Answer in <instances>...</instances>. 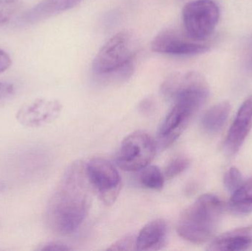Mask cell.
<instances>
[{
	"mask_svg": "<svg viewBox=\"0 0 252 251\" xmlns=\"http://www.w3.org/2000/svg\"><path fill=\"white\" fill-rule=\"evenodd\" d=\"M22 6V0H0V26L11 20Z\"/></svg>",
	"mask_w": 252,
	"mask_h": 251,
	"instance_id": "obj_17",
	"label": "cell"
},
{
	"mask_svg": "<svg viewBox=\"0 0 252 251\" xmlns=\"http://www.w3.org/2000/svg\"><path fill=\"white\" fill-rule=\"evenodd\" d=\"M83 0H43L28 10L22 20L27 24H34L49 19L62 12L73 8Z\"/></svg>",
	"mask_w": 252,
	"mask_h": 251,
	"instance_id": "obj_13",
	"label": "cell"
},
{
	"mask_svg": "<svg viewBox=\"0 0 252 251\" xmlns=\"http://www.w3.org/2000/svg\"><path fill=\"white\" fill-rule=\"evenodd\" d=\"M231 106L228 102H221L210 108L202 117L203 128L210 134H217L221 131L230 113Z\"/></svg>",
	"mask_w": 252,
	"mask_h": 251,
	"instance_id": "obj_14",
	"label": "cell"
},
{
	"mask_svg": "<svg viewBox=\"0 0 252 251\" xmlns=\"http://www.w3.org/2000/svg\"><path fill=\"white\" fill-rule=\"evenodd\" d=\"M62 109V104L58 100L37 98L18 110L16 120L27 128H38L54 121Z\"/></svg>",
	"mask_w": 252,
	"mask_h": 251,
	"instance_id": "obj_9",
	"label": "cell"
},
{
	"mask_svg": "<svg viewBox=\"0 0 252 251\" xmlns=\"http://www.w3.org/2000/svg\"><path fill=\"white\" fill-rule=\"evenodd\" d=\"M252 248V225L235 228L215 239L207 250L210 251H241Z\"/></svg>",
	"mask_w": 252,
	"mask_h": 251,
	"instance_id": "obj_11",
	"label": "cell"
},
{
	"mask_svg": "<svg viewBox=\"0 0 252 251\" xmlns=\"http://www.w3.org/2000/svg\"><path fill=\"white\" fill-rule=\"evenodd\" d=\"M233 213L246 215L252 212V177L244 181L241 187L232 193L229 203Z\"/></svg>",
	"mask_w": 252,
	"mask_h": 251,
	"instance_id": "obj_15",
	"label": "cell"
},
{
	"mask_svg": "<svg viewBox=\"0 0 252 251\" xmlns=\"http://www.w3.org/2000/svg\"><path fill=\"white\" fill-rule=\"evenodd\" d=\"M223 182L228 191L232 193V194L235 193L244 183L239 169L236 167H231L225 174Z\"/></svg>",
	"mask_w": 252,
	"mask_h": 251,
	"instance_id": "obj_19",
	"label": "cell"
},
{
	"mask_svg": "<svg viewBox=\"0 0 252 251\" xmlns=\"http://www.w3.org/2000/svg\"><path fill=\"white\" fill-rule=\"evenodd\" d=\"M182 17L187 35L194 41H203L216 29L220 10L213 0H195L185 6Z\"/></svg>",
	"mask_w": 252,
	"mask_h": 251,
	"instance_id": "obj_5",
	"label": "cell"
},
{
	"mask_svg": "<svg viewBox=\"0 0 252 251\" xmlns=\"http://www.w3.org/2000/svg\"><path fill=\"white\" fill-rule=\"evenodd\" d=\"M153 103L149 100H145L143 103L141 104V110L145 112H149L152 110Z\"/></svg>",
	"mask_w": 252,
	"mask_h": 251,
	"instance_id": "obj_24",
	"label": "cell"
},
{
	"mask_svg": "<svg viewBox=\"0 0 252 251\" xmlns=\"http://www.w3.org/2000/svg\"><path fill=\"white\" fill-rule=\"evenodd\" d=\"M37 250L38 251H70V248L68 247L66 245L59 242H49L44 243L39 246Z\"/></svg>",
	"mask_w": 252,
	"mask_h": 251,
	"instance_id": "obj_21",
	"label": "cell"
},
{
	"mask_svg": "<svg viewBox=\"0 0 252 251\" xmlns=\"http://www.w3.org/2000/svg\"><path fill=\"white\" fill-rule=\"evenodd\" d=\"M139 181L145 188L160 190L164 186V175L157 166H147L141 169Z\"/></svg>",
	"mask_w": 252,
	"mask_h": 251,
	"instance_id": "obj_16",
	"label": "cell"
},
{
	"mask_svg": "<svg viewBox=\"0 0 252 251\" xmlns=\"http://www.w3.org/2000/svg\"><path fill=\"white\" fill-rule=\"evenodd\" d=\"M190 165V161L185 156L173 158L164 169V178L171 179L186 170Z\"/></svg>",
	"mask_w": 252,
	"mask_h": 251,
	"instance_id": "obj_18",
	"label": "cell"
},
{
	"mask_svg": "<svg viewBox=\"0 0 252 251\" xmlns=\"http://www.w3.org/2000/svg\"><path fill=\"white\" fill-rule=\"evenodd\" d=\"M252 128V95L247 97L237 113L224 141V150L229 155L239 151Z\"/></svg>",
	"mask_w": 252,
	"mask_h": 251,
	"instance_id": "obj_10",
	"label": "cell"
},
{
	"mask_svg": "<svg viewBox=\"0 0 252 251\" xmlns=\"http://www.w3.org/2000/svg\"><path fill=\"white\" fill-rule=\"evenodd\" d=\"M12 64V60L9 55L0 49V73L5 72Z\"/></svg>",
	"mask_w": 252,
	"mask_h": 251,
	"instance_id": "obj_23",
	"label": "cell"
},
{
	"mask_svg": "<svg viewBox=\"0 0 252 251\" xmlns=\"http://www.w3.org/2000/svg\"><path fill=\"white\" fill-rule=\"evenodd\" d=\"M92 188L106 205L115 203L121 188V178L115 166L106 159L96 157L86 164Z\"/></svg>",
	"mask_w": 252,
	"mask_h": 251,
	"instance_id": "obj_7",
	"label": "cell"
},
{
	"mask_svg": "<svg viewBox=\"0 0 252 251\" xmlns=\"http://www.w3.org/2000/svg\"><path fill=\"white\" fill-rule=\"evenodd\" d=\"M250 69H252V60H251V62H250Z\"/></svg>",
	"mask_w": 252,
	"mask_h": 251,
	"instance_id": "obj_25",
	"label": "cell"
},
{
	"mask_svg": "<svg viewBox=\"0 0 252 251\" xmlns=\"http://www.w3.org/2000/svg\"><path fill=\"white\" fill-rule=\"evenodd\" d=\"M93 72L101 84L122 82L131 76L133 44L128 32H118L103 46L93 61Z\"/></svg>",
	"mask_w": 252,
	"mask_h": 251,
	"instance_id": "obj_3",
	"label": "cell"
},
{
	"mask_svg": "<svg viewBox=\"0 0 252 251\" xmlns=\"http://www.w3.org/2000/svg\"><path fill=\"white\" fill-rule=\"evenodd\" d=\"M222 215L221 201L213 195H203L182 214L178 223V234L189 243L202 244L213 237Z\"/></svg>",
	"mask_w": 252,
	"mask_h": 251,
	"instance_id": "obj_4",
	"label": "cell"
},
{
	"mask_svg": "<svg viewBox=\"0 0 252 251\" xmlns=\"http://www.w3.org/2000/svg\"><path fill=\"white\" fill-rule=\"evenodd\" d=\"M151 49L156 53L180 56H196L209 50L207 46L189 41L173 29L161 31L153 40Z\"/></svg>",
	"mask_w": 252,
	"mask_h": 251,
	"instance_id": "obj_8",
	"label": "cell"
},
{
	"mask_svg": "<svg viewBox=\"0 0 252 251\" xmlns=\"http://www.w3.org/2000/svg\"><path fill=\"white\" fill-rule=\"evenodd\" d=\"M209 94L208 84L201 74L189 72L178 75L170 97L174 104L158 130L161 147H169L177 140L192 116L207 101Z\"/></svg>",
	"mask_w": 252,
	"mask_h": 251,
	"instance_id": "obj_2",
	"label": "cell"
},
{
	"mask_svg": "<svg viewBox=\"0 0 252 251\" xmlns=\"http://www.w3.org/2000/svg\"><path fill=\"white\" fill-rule=\"evenodd\" d=\"M136 237L134 236L127 235L108 248V251H132L136 250Z\"/></svg>",
	"mask_w": 252,
	"mask_h": 251,
	"instance_id": "obj_20",
	"label": "cell"
},
{
	"mask_svg": "<svg viewBox=\"0 0 252 251\" xmlns=\"http://www.w3.org/2000/svg\"><path fill=\"white\" fill-rule=\"evenodd\" d=\"M92 189L86 165L81 161L71 164L46 208V222L52 231L67 235L79 228L90 212Z\"/></svg>",
	"mask_w": 252,
	"mask_h": 251,
	"instance_id": "obj_1",
	"label": "cell"
},
{
	"mask_svg": "<svg viewBox=\"0 0 252 251\" xmlns=\"http://www.w3.org/2000/svg\"><path fill=\"white\" fill-rule=\"evenodd\" d=\"M167 225L162 219H156L145 225L136 237V251H158L167 242Z\"/></svg>",
	"mask_w": 252,
	"mask_h": 251,
	"instance_id": "obj_12",
	"label": "cell"
},
{
	"mask_svg": "<svg viewBox=\"0 0 252 251\" xmlns=\"http://www.w3.org/2000/svg\"><path fill=\"white\" fill-rule=\"evenodd\" d=\"M14 90L13 84L0 81V102L10 97L14 93Z\"/></svg>",
	"mask_w": 252,
	"mask_h": 251,
	"instance_id": "obj_22",
	"label": "cell"
},
{
	"mask_svg": "<svg viewBox=\"0 0 252 251\" xmlns=\"http://www.w3.org/2000/svg\"><path fill=\"white\" fill-rule=\"evenodd\" d=\"M156 155V144L152 137L136 131L126 137L117 156V164L124 170L133 172L148 166Z\"/></svg>",
	"mask_w": 252,
	"mask_h": 251,
	"instance_id": "obj_6",
	"label": "cell"
}]
</instances>
